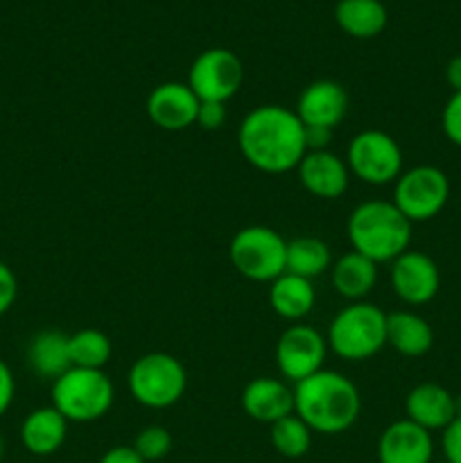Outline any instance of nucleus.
<instances>
[{
    "label": "nucleus",
    "instance_id": "17",
    "mask_svg": "<svg viewBox=\"0 0 461 463\" xmlns=\"http://www.w3.org/2000/svg\"><path fill=\"white\" fill-rule=\"evenodd\" d=\"M405 419L428 432H438V430L443 432L456 419V401L441 384H416L405 398Z\"/></svg>",
    "mask_w": 461,
    "mask_h": 463
},
{
    "label": "nucleus",
    "instance_id": "22",
    "mask_svg": "<svg viewBox=\"0 0 461 463\" xmlns=\"http://www.w3.org/2000/svg\"><path fill=\"white\" fill-rule=\"evenodd\" d=\"M316 301V292L312 280L303 279L296 274H280L278 279L271 280L269 303L271 310L287 321H301L312 312Z\"/></svg>",
    "mask_w": 461,
    "mask_h": 463
},
{
    "label": "nucleus",
    "instance_id": "37",
    "mask_svg": "<svg viewBox=\"0 0 461 463\" xmlns=\"http://www.w3.org/2000/svg\"><path fill=\"white\" fill-rule=\"evenodd\" d=\"M456 401V416H461V396H455Z\"/></svg>",
    "mask_w": 461,
    "mask_h": 463
},
{
    "label": "nucleus",
    "instance_id": "27",
    "mask_svg": "<svg viewBox=\"0 0 461 463\" xmlns=\"http://www.w3.org/2000/svg\"><path fill=\"white\" fill-rule=\"evenodd\" d=\"M269 439L280 457L301 459L312 446V430L296 414H289L269 425Z\"/></svg>",
    "mask_w": 461,
    "mask_h": 463
},
{
    "label": "nucleus",
    "instance_id": "9",
    "mask_svg": "<svg viewBox=\"0 0 461 463\" xmlns=\"http://www.w3.org/2000/svg\"><path fill=\"white\" fill-rule=\"evenodd\" d=\"M450 199V179L437 165H416L402 172L393 185V206L411 222L434 220Z\"/></svg>",
    "mask_w": 461,
    "mask_h": 463
},
{
    "label": "nucleus",
    "instance_id": "12",
    "mask_svg": "<svg viewBox=\"0 0 461 463\" xmlns=\"http://www.w3.org/2000/svg\"><path fill=\"white\" fill-rule=\"evenodd\" d=\"M441 288L438 265L423 251L407 249L391 262V289L407 306H425Z\"/></svg>",
    "mask_w": 461,
    "mask_h": 463
},
{
    "label": "nucleus",
    "instance_id": "11",
    "mask_svg": "<svg viewBox=\"0 0 461 463\" xmlns=\"http://www.w3.org/2000/svg\"><path fill=\"white\" fill-rule=\"evenodd\" d=\"M328 355V342L316 328L307 324H294L283 330L276 342V366L289 383H301L324 369Z\"/></svg>",
    "mask_w": 461,
    "mask_h": 463
},
{
    "label": "nucleus",
    "instance_id": "16",
    "mask_svg": "<svg viewBox=\"0 0 461 463\" xmlns=\"http://www.w3.org/2000/svg\"><path fill=\"white\" fill-rule=\"evenodd\" d=\"M298 181L310 194L319 199L342 197L351 184V170L346 161L330 149L307 152L296 167Z\"/></svg>",
    "mask_w": 461,
    "mask_h": 463
},
{
    "label": "nucleus",
    "instance_id": "21",
    "mask_svg": "<svg viewBox=\"0 0 461 463\" xmlns=\"http://www.w3.org/2000/svg\"><path fill=\"white\" fill-rule=\"evenodd\" d=\"M387 344L405 357H423L434 344V330L428 321L411 310L387 315Z\"/></svg>",
    "mask_w": 461,
    "mask_h": 463
},
{
    "label": "nucleus",
    "instance_id": "39",
    "mask_svg": "<svg viewBox=\"0 0 461 463\" xmlns=\"http://www.w3.org/2000/svg\"><path fill=\"white\" fill-rule=\"evenodd\" d=\"M432 463H447L446 459H443V461H432Z\"/></svg>",
    "mask_w": 461,
    "mask_h": 463
},
{
    "label": "nucleus",
    "instance_id": "19",
    "mask_svg": "<svg viewBox=\"0 0 461 463\" xmlns=\"http://www.w3.org/2000/svg\"><path fill=\"white\" fill-rule=\"evenodd\" d=\"M68 439V420L50 407H39V410L30 411L21 425V443L30 455L34 457H50Z\"/></svg>",
    "mask_w": 461,
    "mask_h": 463
},
{
    "label": "nucleus",
    "instance_id": "23",
    "mask_svg": "<svg viewBox=\"0 0 461 463\" xmlns=\"http://www.w3.org/2000/svg\"><path fill=\"white\" fill-rule=\"evenodd\" d=\"M27 364L39 378L54 383L72 366L68 335L59 333V330H43V333L34 335L27 346Z\"/></svg>",
    "mask_w": 461,
    "mask_h": 463
},
{
    "label": "nucleus",
    "instance_id": "29",
    "mask_svg": "<svg viewBox=\"0 0 461 463\" xmlns=\"http://www.w3.org/2000/svg\"><path fill=\"white\" fill-rule=\"evenodd\" d=\"M441 127L446 138L452 145H456V147H461V90L459 93H452L446 107H443Z\"/></svg>",
    "mask_w": 461,
    "mask_h": 463
},
{
    "label": "nucleus",
    "instance_id": "25",
    "mask_svg": "<svg viewBox=\"0 0 461 463\" xmlns=\"http://www.w3.org/2000/svg\"><path fill=\"white\" fill-rule=\"evenodd\" d=\"M333 267V253L321 238L301 235L287 242V265L285 271L312 280Z\"/></svg>",
    "mask_w": 461,
    "mask_h": 463
},
{
    "label": "nucleus",
    "instance_id": "15",
    "mask_svg": "<svg viewBox=\"0 0 461 463\" xmlns=\"http://www.w3.org/2000/svg\"><path fill=\"white\" fill-rule=\"evenodd\" d=\"M348 93L342 84L333 80H316L303 89L294 113L306 127H325L334 129L346 118Z\"/></svg>",
    "mask_w": 461,
    "mask_h": 463
},
{
    "label": "nucleus",
    "instance_id": "3",
    "mask_svg": "<svg viewBox=\"0 0 461 463\" xmlns=\"http://www.w3.org/2000/svg\"><path fill=\"white\" fill-rule=\"evenodd\" d=\"M411 226L414 224L393 206V202L371 199L353 208L346 233L353 251L380 265L393 262L409 249Z\"/></svg>",
    "mask_w": 461,
    "mask_h": 463
},
{
    "label": "nucleus",
    "instance_id": "8",
    "mask_svg": "<svg viewBox=\"0 0 461 463\" xmlns=\"http://www.w3.org/2000/svg\"><path fill=\"white\" fill-rule=\"evenodd\" d=\"M346 165L353 176L369 185L396 184L402 175V149L393 136L380 129H364L348 143Z\"/></svg>",
    "mask_w": 461,
    "mask_h": 463
},
{
    "label": "nucleus",
    "instance_id": "33",
    "mask_svg": "<svg viewBox=\"0 0 461 463\" xmlns=\"http://www.w3.org/2000/svg\"><path fill=\"white\" fill-rule=\"evenodd\" d=\"M14 393H16V380H14L7 362L0 357V416L7 414V410L12 407Z\"/></svg>",
    "mask_w": 461,
    "mask_h": 463
},
{
    "label": "nucleus",
    "instance_id": "36",
    "mask_svg": "<svg viewBox=\"0 0 461 463\" xmlns=\"http://www.w3.org/2000/svg\"><path fill=\"white\" fill-rule=\"evenodd\" d=\"M446 81L450 84L452 93L461 90V54L452 57L446 66Z\"/></svg>",
    "mask_w": 461,
    "mask_h": 463
},
{
    "label": "nucleus",
    "instance_id": "14",
    "mask_svg": "<svg viewBox=\"0 0 461 463\" xmlns=\"http://www.w3.org/2000/svg\"><path fill=\"white\" fill-rule=\"evenodd\" d=\"M380 463H432L434 439L432 432L409 419H400L387 425L378 441Z\"/></svg>",
    "mask_w": 461,
    "mask_h": 463
},
{
    "label": "nucleus",
    "instance_id": "38",
    "mask_svg": "<svg viewBox=\"0 0 461 463\" xmlns=\"http://www.w3.org/2000/svg\"><path fill=\"white\" fill-rule=\"evenodd\" d=\"M3 455H5V441L3 437H0V459H3Z\"/></svg>",
    "mask_w": 461,
    "mask_h": 463
},
{
    "label": "nucleus",
    "instance_id": "10",
    "mask_svg": "<svg viewBox=\"0 0 461 463\" xmlns=\"http://www.w3.org/2000/svg\"><path fill=\"white\" fill-rule=\"evenodd\" d=\"M244 81V66L235 52L226 48L203 50L188 71V86L199 102H229Z\"/></svg>",
    "mask_w": 461,
    "mask_h": 463
},
{
    "label": "nucleus",
    "instance_id": "31",
    "mask_svg": "<svg viewBox=\"0 0 461 463\" xmlns=\"http://www.w3.org/2000/svg\"><path fill=\"white\" fill-rule=\"evenodd\" d=\"M441 450L447 463H461V416L441 432Z\"/></svg>",
    "mask_w": 461,
    "mask_h": 463
},
{
    "label": "nucleus",
    "instance_id": "7",
    "mask_svg": "<svg viewBox=\"0 0 461 463\" xmlns=\"http://www.w3.org/2000/svg\"><path fill=\"white\" fill-rule=\"evenodd\" d=\"M230 265L253 283H271L285 274L287 242L269 226H244L229 244Z\"/></svg>",
    "mask_w": 461,
    "mask_h": 463
},
{
    "label": "nucleus",
    "instance_id": "1",
    "mask_svg": "<svg viewBox=\"0 0 461 463\" xmlns=\"http://www.w3.org/2000/svg\"><path fill=\"white\" fill-rule=\"evenodd\" d=\"M238 147L251 167L283 175L296 170L307 154L306 125L280 104H260L240 122Z\"/></svg>",
    "mask_w": 461,
    "mask_h": 463
},
{
    "label": "nucleus",
    "instance_id": "24",
    "mask_svg": "<svg viewBox=\"0 0 461 463\" xmlns=\"http://www.w3.org/2000/svg\"><path fill=\"white\" fill-rule=\"evenodd\" d=\"M334 21L353 39H373L387 27L389 14L382 0H339Z\"/></svg>",
    "mask_w": 461,
    "mask_h": 463
},
{
    "label": "nucleus",
    "instance_id": "5",
    "mask_svg": "<svg viewBox=\"0 0 461 463\" xmlns=\"http://www.w3.org/2000/svg\"><path fill=\"white\" fill-rule=\"evenodd\" d=\"M116 387L102 369L71 366L52 383V407L68 423H95L108 414Z\"/></svg>",
    "mask_w": 461,
    "mask_h": 463
},
{
    "label": "nucleus",
    "instance_id": "26",
    "mask_svg": "<svg viewBox=\"0 0 461 463\" xmlns=\"http://www.w3.org/2000/svg\"><path fill=\"white\" fill-rule=\"evenodd\" d=\"M71 348V364L77 369H104L111 360V339L98 328L77 330L68 337Z\"/></svg>",
    "mask_w": 461,
    "mask_h": 463
},
{
    "label": "nucleus",
    "instance_id": "28",
    "mask_svg": "<svg viewBox=\"0 0 461 463\" xmlns=\"http://www.w3.org/2000/svg\"><path fill=\"white\" fill-rule=\"evenodd\" d=\"M172 443H174V439L163 425H147L145 430H140L131 448L143 457L145 463H154L170 455Z\"/></svg>",
    "mask_w": 461,
    "mask_h": 463
},
{
    "label": "nucleus",
    "instance_id": "30",
    "mask_svg": "<svg viewBox=\"0 0 461 463\" xmlns=\"http://www.w3.org/2000/svg\"><path fill=\"white\" fill-rule=\"evenodd\" d=\"M226 104L224 102H202L199 104V111H197V122L202 129L206 131H217L224 127L226 122Z\"/></svg>",
    "mask_w": 461,
    "mask_h": 463
},
{
    "label": "nucleus",
    "instance_id": "18",
    "mask_svg": "<svg viewBox=\"0 0 461 463\" xmlns=\"http://www.w3.org/2000/svg\"><path fill=\"white\" fill-rule=\"evenodd\" d=\"M240 402L249 419L271 425L294 414V389H289L283 380L256 378L242 389Z\"/></svg>",
    "mask_w": 461,
    "mask_h": 463
},
{
    "label": "nucleus",
    "instance_id": "4",
    "mask_svg": "<svg viewBox=\"0 0 461 463\" xmlns=\"http://www.w3.org/2000/svg\"><path fill=\"white\" fill-rule=\"evenodd\" d=\"M325 342L342 360H371L387 346V312L369 301L351 303L333 317Z\"/></svg>",
    "mask_w": 461,
    "mask_h": 463
},
{
    "label": "nucleus",
    "instance_id": "34",
    "mask_svg": "<svg viewBox=\"0 0 461 463\" xmlns=\"http://www.w3.org/2000/svg\"><path fill=\"white\" fill-rule=\"evenodd\" d=\"M334 129H325V127H306V149L307 152H321L328 149L330 140H333Z\"/></svg>",
    "mask_w": 461,
    "mask_h": 463
},
{
    "label": "nucleus",
    "instance_id": "13",
    "mask_svg": "<svg viewBox=\"0 0 461 463\" xmlns=\"http://www.w3.org/2000/svg\"><path fill=\"white\" fill-rule=\"evenodd\" d=\"M199 98L188 81H163L149 93L147 118L165 131H183L197 122Z\"/></svg>",
    "mask_w": 461,
    "mask_h": 463
},
{
    "label": "nucleus",
    "instance_id": "2",
    "mask_svg": "<svg viewBox=\"0 0 461 463\" xmlns=\"http://www.w3.org/2000/svg\"><path fill=\"white\" fill-rule=\"evenodd\" d=\"M362 411L360 389L337 371L321 369L294 387V414L312 432L334 437L357 423Z\"/></svg>",
    "mask_w": 461,
    "mask_h": 463
},
{
    "label": "nucleus",
    "instance_id": "6",
    "mask_svg": "<svg viewBox=\"0 0 461 463\" xmlns=\"http://www.w3.org/2000/svg\"><path fill=\"white\" fill-rule=\"evenodd\" d=\"M129 393L138 405L149 410H167L183 398L188 373L170 353H147L131 364Z\"/></svg>",
    "mask_w": 461,
    "mask_h": 463
},
{
    "label": "nucleus",
    "instance_id": "35",
    "mask_svg": "<svg viewBox=\"0 0 461 463\" xmlns=\"http://www.w3.org/2000/svg\"><path fill=\"white\" fill-rule=\"evenodd\" d=\"M98 463H145L143 457L134 450L131 446H116L102 455Z\"/></svg>",
    "mask_w": 461,
    "mask_h": 463
},
{
    "label": "nucleus",
    "instance_id": "32",
    "mask_svg": "<svg viewBox=\"0 0 461 463\" xmlns=\"http://www.w3.org/2000/svg\"><path fill=\"white\" fill-rule=\"evenodd\" d=\"M16 297H18L16 274L12 271V267L5 265V262L0 260V317L7 315V312L12 310Z\"/></svg>",
    "mask_w": 461,
    "mask_h": 463
},
{
    "label": "nucleus",
    "instance_id": "20",
    "mask_svg": "<svg viewBox=\"0 0 461 463\" xmlns=\"http://www.w3.org/2000/svg\"><path fill=\"white\" fill-rule=\"evenodd\" d=\"M330 280L339 297L348 301H364L371 289L378 283V265L357 251H348L333 262L330 267Z\"/></svg>",
    "mask_w": 461,
    "mask_h": 463
}]
</instances>
